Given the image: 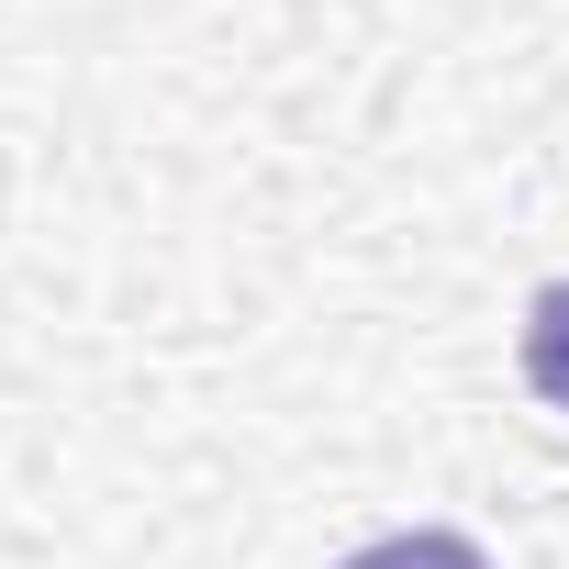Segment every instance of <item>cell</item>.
Wrapping results in <instances>:
<instances>
[{"label":"cell","mask_w":569,"mask_h":569,"mask_svg":"<svg viewBox=\"0 0 569 569\" xmlns=\"http://www.w3.org/2000/svg\"><path fill=\"white\" fill-rule=\"evenodd\" d=\"M336 569H491L469 536H447V525H413V536H380V547H358V558H336Z\"/></svg>","instance_id":"cell-2"},{"label":"cell","mask_w":569,"mask_h":569,"mask_svg":"<svg viewBox=\"0 0 569 569\" xmlns=\"http://www.w3.org/2000/svg\"><path fill=\"white\" fill-rule=\"evenodd\" d=\"M525 380H536V402L569 413V279H547L525 302Z\"/></svg>","instance_id":"cell-1"}]
</instances>
